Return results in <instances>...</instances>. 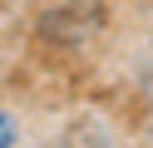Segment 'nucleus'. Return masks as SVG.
Instances as JSON below:
<instances>
[{
    "instance_id": "nucleus-1",
    "label": "nucleus",
    "mask_w": 153,
    "mask_h": 148,
    "mask_svg": "<svg viewBox=\"0 0 153 148\" xmlns=\"http://www.w3.org/2000/svg\"><path fill=\"white\" fill-rule=\"evenodd\" d=\"M15 133H20V128H15V118L0 109V148H15Z\"/></svg>"
}]
</instances>
